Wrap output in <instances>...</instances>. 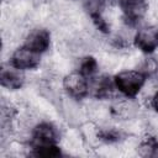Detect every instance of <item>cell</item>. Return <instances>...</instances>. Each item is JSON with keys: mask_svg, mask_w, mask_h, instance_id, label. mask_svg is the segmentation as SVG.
I'll return each instance as SVG.
<instances>
[{"mask_svg": "<svg viewBox=\"0 0 158 158\" xmlns=\"http://www.w3.org/2000/svg\"><path fill=\"white\" fill-rule=\"evenodd\" d=\"M135 46L142 51L151 53L158 49V25L148 23L139 27L135 35Z\"/></svg>", "mask_w": 158, "mask_h": 158, "instance_id": "3", "label": "cell"}, {"mask_svg": "<svg viewBox=\"0 0 158 158\" xmlns=\"http://www.w3.org/2000/svg\"><path fill=\"white\" fill-rule=\"evenodd\" d=\"M23 70L17 69L11 63L6 67L4 65L1 69V85L7 90H17L22 88L25 83Z\"/></svg>", "mask_w": 158, "mask_h": 158, "instance_id": "8", "label": "cell"}, {"mask_svg": "<svg viewBox=\"0 0 158 158\" xmlns=\"http://www.w3.org/2000/svg\"><path fill=\"white\" fill-rule=\"evenodd\" d=\"M62 86L67 95L77 100H80L89 94V79L79 70L65 74L62 80Z\"/></svg>", "mask_w": 158, "mask_h": 158, "instance_id": "2", "label": "cell"}, {"mask_svg": "<svg viewBox=\"0 0 158 158\" xmlns=\"http://www.w3.org/2000/svg\"><path fill=\"white\" fill-rule=\"evenodd\" d=\"M146 80V74L142 70L123 69L115 75L114 83L117 91L123 96H135L141 91Z\"/></svg>", "mask_w": 158, "mask_h": 158, "instance_id": "1", "label": "cell"}, {"mask_svg": "<svg viewBox=\"0 0 158 158\" xmlns=\"http://www.w3.org/2000/svg\"><path fill=\"white\" fill-rule=\"evenodd\" d=\"M111 114L114 118L125 122L137 117L138 105L133 100H130L128 96L121 98V99H117L115 104L111 106Z\"/></svg>", "mask_w": 158, "mask_h": 158, "instance_id": "7", "label": "cell"}, {"mask_svg": "<svg viewBox=\"0 0 158 158\" xmlns=\"http://www.w3.org/2000/svg\"><path fill=\"white\" fill-rule=\"evenodd\" d=\"M122 17L131 25L143 20L148 14V4L146 0H118Z\"/></svg>", "mask_w": 158, "mask_h": 158, "instance_id": "4", "label": "cell"}, {"mask_svg": "<svg viewBox=\"0 0 158 158\" xmlns=\"http://www.w3.org/2000/svg\"><path fill=\"white\" fill-rule=\"evenodd\" d=\"M151 104H152L153 109L156 110V112L158 114V91H157V93H156V95L152 98V100H151Z\"/></svg>", "mask_w": 158, "mask_h": 158, "instance_id": "9", "label": "cell"}, {"mask_svg": "<svg viewBox=\"0 0 158 158\" xmlns=\"http://www.w3.org/2000/svg\"><path fill=\"white\" fill-rule=\"evenodd\" d=\"M40 60H41L40 53L35 52L33 49H31L26 46H22V47L16 48L12 52L10 63L14 67H16L17 69L31 70L40 65Z\"/></svg>", "mask_w": 158, "mask_h": 158, "instance_id": "5", "label": "cell"}, {"mask_svg": "<svg viewBox=\"0 0 158 158\" xmlns=\"http://www.w3.org/2000/svg\"><path fill=\"white\" fill-rule=\"evenodd\" d=\"M51 44V35L46 28L36 27L30 30L23 40V46L33 49L37 53H43L49 48Z\"/></svg>", "mask_w": 158, "mask_h": 158, "instance_id": "6", "label": "cell"}]
</instances>
